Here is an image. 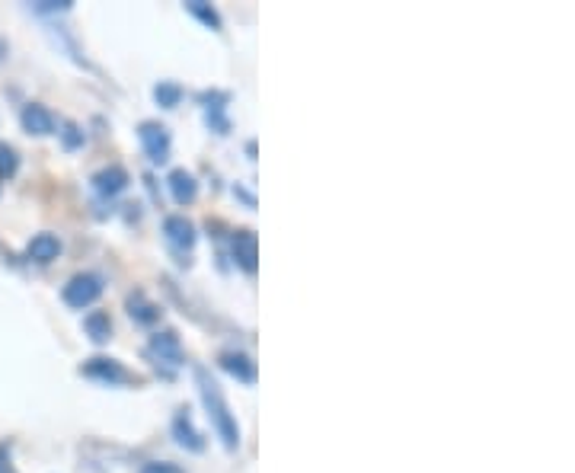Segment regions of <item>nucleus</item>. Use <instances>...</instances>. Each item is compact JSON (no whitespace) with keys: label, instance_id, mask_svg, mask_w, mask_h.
I'll return each instance as SVG.
<instances>
[{"label":"nucleus","instance_id":"obj_5","mask_svg":"<svg viewBox=\"0 0 575 473\" xmlns=\"http://www.w3.org/2000/svg\"><path fill=\"white\" fill-rule=\"evenodd\" d=\"M80 371H84L87 378L106 381V384H128L131 381V374L119 362H112V358H90V362Z\"/></svg>","mask_w":575,"mask_h":473},{"label":"nucleus","instance_id":"obj_9","mask_svg":"<svg viewBox=\"0 0 575 473\" xmlns=\"http://www.w3.org/2000/svg\"><path fill=\"white\" fill-rule=\"evenodd\" d=\"M151 352L160 358V362H167V365H183V349H179V336L170 333V330H163V333H154L151 336Z\"/></svg>","mask_w":575,"mask_h":473},{"label":"nucleus","instance_id":"obj_7","mask_svg":"<svg viewBox=\"0 0 575 473\" xmlns=\"http://www.w3.org/2000/svg\"><path fill=\"white\" fill-rule=\"evenodd\" d=\"M163 234H167V240L173 243V247H179V250H192L195 247V227L183 215H167V218H163Z\"/></svg>","mask_w":575,"mask_h":473},{"label":"nucleus","instance_id":"obj_1","mask_svg":"<svg viewBox=\"0 0 575 473\" xmlns=\"http://www.w3.org/2000/svg\"><path fill=\"white\" fill-rule=\"evenodd\" d=\"M195 381H199V394H202V403H205L208 419H211V426H215L218 438L224 442L227 451H237L240 448V426H237L234 413H230V406H227V400L221 394L218 381L211 378L205 368H195Z\"/></svg>","mask_w":575,"mask_h":473},{"label":"nucleus","instance_id":"obj_21","mask_svg":"<svg viewBox=\"0 0 575 473\" xmlns=\"http://www.w3.org/2000/svg\"><path fill=\"white\" fill-rule=\"evenodd\" d=\"M74 132H77L74 125H68V132H64V138H68V144H71V148H74V144H80V141H84V135H74Z\"/></svg>","mask_w":575,"mask_h":473},{"label":"nucleus","instance_id":"obj_8","mask_svg":"<svg viewBox=\"0 0 575 473\" xmlns=\"http://www.w3.org/2000/svg\"><path fill=\"white\" fill-rule=\"evenodd\" d=\"M234 259L243 272H256V259H259V240L253 231H237L234 234Z\"/></svg>","mask_w":575,"mask_h":473},{"label":"nucleus","instance_id":"obj_16","mask_svg":"<svg viewBox=\"0 0 575 473\" xmlns=\"http://www.w3.org/2000/svg\"><path fill=\"white\" fill-rule=\"evenodd\" d=\"M186 10H189L192 16H199V20H202L208 29H221V16H218V10H215V7L202 4V0H189Z\"/></svg>","mask_w":575,"mask_h":473},{"label":"nucleus","instance_id":"obj_19","mask_svg":"<svg viewBox=\"0 0 575 473\" xmlns=\"http://www.w3.org/2000/svg\"><path fill=\"white\" fill-rule=\"evenodd\" d=\"M141 473H183V467H176L170 461H151V464H144Z\"/></svg>","mask_w":575,"mask_h":473},{"label":"nucleus","instance_id":"obj_12","mask_svg":"<svg viewBox=\"0 0 575 473\" xmlns=\"http://www.w3.org/2000/svg\"><path fill=\"white\" fill-rule=\"evenodd\" d=\"M26 253H29V259H36V263H52V259H58V253H61V240L55 234H36L29 240Z\"/></svg>","mask_w":575,"mask_h":473},{"label":"nucleus","instance_id":"obj_18","mask_svg":"<svg viewBox=\"0 0 575 473\" xmlns=\"http://www.w3.org/2000/svg\"><path fill=\"white\" fill-rule=\"evenodd\" d=\"M16 167H20L16 151L10 148V144H0V179H10L16 173Z\"/></svg>","mask_w":575,"mask_h":473},{"label":"nucleus","instance_id":"obj_11","mask_svg":"<svg viewBox=\"0 0 575 473\" xmlns=\"http://www.w3.org/2000/svg\"><path fill=\"white\" fill-rule=\"evenodd\" d=\"M221 368L227 374H234L237 381L243 384H253L256 381V362L250 355H243V352H224L221 355Z\"/></svg>","mask_w":575,"mask_h":473},{"label":"nucleus","instance_id":"obj_13","mask_svg":"<svg viewBox=\"0 0 575 473\" xmlns=\"http://www.w3.org/2000/svg\"><path fill=\"white\" fill-rule=\"evenodd\" d=\"M93 183H96V189H100L103 195H119L128 186V173L122 167H109V170L96 173Z\"/></svg>","mask_w":575,"mask_h":473},{"label":"nucleus","instance_id":"obj_10","mask_svg":"<svg viewBox=\"0 0 575 473\" xmlns=\"http://www.w3.org/2000/svg\"><path fill=\"white\" fill-rule=\"evenodd\" d=\"M167 183H170V192H173L176 205H192L195 195H199V183H195V176L189 170H173L167 176Z\"/></svg>","mask_w":575,"mask_h":473},{"label":"nucleus","instance_id":"obj_17","mask_svg":"<svg viewBox=\"0 0 575 473\" xmlns=\"http://www.w3.org/2000/svg\"><path fill=\"white\" fill-rule=\"evenodd\" d=\"M154 100L163 109H173V106H179V100H183V90H179L176 84H157L154 87Z\"/></svg>","mask_w":575,"mask_h":473},{"label":"nucleus","instance_id":"obj_20","mask_svg":"<svg viewBox=\"0 0 575 473\" xmlns=\"http://www.w3.org/2000/svg\"><path fill=\"white\" fill-rule=\"evenodd\" d=\"M68 7H71L68 0H45V4H39L36 10H39V13H64Z\"/></svg>","mask_w":575,"mask_h":473},{"label":"nucleus","instance_id":"obj_6","mask_svg":"<svg viewBox=\"0 0 575 473\" xmlns=\"http://www.w3.org/2000/svg\"><path fill=\"white\" fill-rule=\"evenodd\" d=\"M173 438L179 445H183L186 451H205V438H202V432L192 426V419H189V410H179L176 416H173Z\"/></svg>","mask_w":575,"mask_h":473},{"label":"nucleus","instance_id":"obj_15","mask_svg":"<svg viewBox=\"0 0 575 473\" xmlns=\"http://www.w3.org/2000/svg\"><path fill=\"white\" fill-rule=\"evenodd\" d=\"M84 330H87V336L93 339V342H106L109 336H112V323H109V317L106 314H87V320H84Z\"/></svg>","mask_w":575,"mask_h":473},{"label":"nucleus","instance_id":"obj_2","mask_svg":"<svg viewBox=\"0 0 575 473\" xmlns=\"http://www.w3.org/2000/svg\"><path fill=\"white\" fill-rule=\"evenodd\" d=\"M100 295H103V282L96 279V275H90V272L74 275V279L64 285V291H61L64 304L74 307V311H84V307L96 304V298H100Z\"/></svg>","mask_w":575,"mask_h":473},{"label":"nucleus","instance_id":"obj_4","mask_svg":"<svg viewBox=\"0 0 575 473\" xmlns=\"http://www.w3.org/2000/svg\"><path fill=\"white\" fill-rule=\"evenodd\" d=\"M20 122H23V128H26L29 135H39V138L55 135V116H52V112H48L45 106H39V103L23 106Z\"/></svg>","mask_w":575,"mask_h":473},{"label":"nucleus","instance_id":"obj_3","mask_svg":"<svg viewBox=\"0 0 575 473\" xmlns=\"http://www.w3.org/2000/svg\"><path fill=\"white\" fill-rule=\"evenodd\" d=\"M138 141L151 163H167L170 160V132L160 122H141L138 125Z\"/></svg>","mask_w":575,"mask_h":473},{"label":"nucleus","instance_id":"obj_14","mask_svg":"<svg viewBox=\"0 0 575 473\" xmlns=\"http://www.w3.org/2000/svg\"><path fill=\"white\" fill-rule=\"evenodd\" d=\"M128 314L135 317L138 323H144V326H151V323H157V320H160V311H157V307L141 295V291H135V295L128 298Z\"/></svg>","mask_w":575,"mask_h":473}]
</instances>
